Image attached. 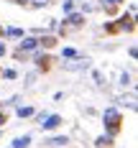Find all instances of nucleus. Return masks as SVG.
Returning a JSON list of instances; mask_svg holds the SVG:
<instances>
[{
  "mask_svg": "<svg viewBox=\"0 0 138 148\" xmlns=\"http://www.w3.org/2000/svg\"><path fill=\"white\" fill-rule=\"evenodd\" d=\"M102 120H105V128H107V133H110V135L118 133V128H120V112H118L115 107H107L105 115H102Z\"/></svg>",
  "mask_w": 138,
  "mask_h": 148,
  "instance_id": "obj_1",
  "label": "nucleus"
},
{
  "mask_svg": "<svg viewBox=\"0 0 138 148\" xmlns=\"http://www.w3.org/2000/svg\"><path fill=\"white\" fill-rule=\"evenodd\" d=\"M64 69H67V72H87V69H90V59H84V56H72V61H64Z\"/></svg>",
  "mask_w": 138,
  "mask_h": 148,
  "instance_id": "obj_2",
  "label": "nucleus"
},
{
  "mask_svg": "<svg viewBox=\"0 0 138 148\" xmlns=\"http://www.w3.org/2000/svg\"><path fill=\"white\" fill-rule=\"evenodd\" d=\"M61 123H64V120H61V115H46L38 125H41V130H56Z\"/></svg>",
  "mask_w": 138,
  "mask_h": 148,
  "instance_id": "obj_3",
  "label": "nucleus"
},
{
  "mask_svg": "<svg viewBox=\"0 0 138 148\" xmlns=\"http://www.w3.org/2000/svg\"><path fill=\"white\" fill-rule=\"evenodd\" d=\"M82 23H84V13H67L64 18V26H72V28L82 26Z\"/></svg>",
  "mask_w": 138,
  "mask_h": 148,
  "instance_id": "obj_4",
  "label": "nucleus"
},
{
  "mask_svg": "<svg viewBox=\"0 0 138 148\" xmlns=\"http://www.w3.org/2000/svg\"><path fill=\"white\" fill-rule=\"evenodd\" d=\"M38 38H36V36H28V38H23V41H21V51H33V49H38Z\"/></svg>",
  "mask_w": 138,
  "mask_h": 148,
  "instance_id": "obj_5",
  "label": "nucleus"
},
{
  "mask_svg": "<svg viewBox=\"0 0 138 148\" xmlns=\"http://www.w3.org/2000/svg\"><path fill=\"white\" fill-rule=\"evenodd\" d=\"M31 140H33V138H31V133L18 135V138L13 140V146H10V148H28V146H31Z\"/></svg>",
  "mask_w": 138,
  "mask_h": 148,
  "instance_id": "obj_6",
  "label": "nucleus"
},
{
  "mask_svg": "<svg viewBox=\"0 0 138 148\" xmlns=\"http://www.w3.org/2000/svg\"><path fill=\"white\" fill-rule=\"evenodd\" d=\"M95 148H113V135H100L97 140H95Z\"/></svg>",
  "mask_w": 138,
  "mask_h": 148,
  "instance_id": "obj_7",
  "label": "nucleus"
},
{
  "mask_svg": "<svg viewBox=\"0 0 138 148\" xmlns=\"http://www.w3.org/2000/svg\"><path fill=\"white\" fill-rule=\"evenodd\" d=\"M46 143H49V146H54V148H59V146H67V143H69V138H67V135H54V138H49Z\"/></svg>",
  "mask_w": 138,
  "mask_h": 148,
  "instance_id": "obj_8",
  "label": "nucleus"
},
{
  "mask_svg": "<svg viewBox=\"0 0 138 148\" xmlns=\"http://www.w3.org/2000/svg\"><path fill=\"white\" fill-rule=\"evenodd\" d=\"M118 102H120V105H125V107H130V110H136V107H138V105H136V95H128V97L123 95Z\"/></svg>",
  "mask_w": 138,
  "mask_h": 148,
  "instance_id": "obj_9",
  "label": "nucleus"
},
{
  "mask_svg": "<svg viewBox=\"0 0 138 148\" xmlns=\"http://www.w3.org/2000/svg\"><path fill=\"white\" fill-rule=\"evenodd\" d=\"M120 23H118V28H123V31H130L133 28V21H130V15H123V18H118Z\"/></svg>",
  "mask_w": 138,
  "mask_h": 148,
  "instance_id": "obj_10",
  "label": "nucleus"
},
{
  "mask_svg": "<svg viewBox=\"0 0 138 148\" xmlns=\"http://www.w3.org/2000/svg\"><path fill=\"white\" fill-rule=\"evenodd\" d=\"M15 115H18V118H31V115H33V107H18Z\"/></svg>",
  "mask_w": 138,
  "mask_h": 148,
  "instance_id": "obj_11",
  "label": "nucleus"
},
{
  "mask_svg": "<svg viewBox=\"0 0 138 148\" xmlns=\"http://www.w3.org/2000/svg\"><path fill=\"white\" fill-rule=\"evenodd\" d=\"M130 84H133V77H130L128 72H123L120 74V87H130Z\"/></svg>",
  "mask_w": 138,
  "mask_h": 148,
  "instance_id": "obj_12",
  "label": "nucleus"
},
{
  "mask_svg": "<svg viewBox=\"0 0 138 148\" xmlns=\"http://www.w3.org/2000/svg\"><path fill=\"white\" fill-rule=\"evenodd\" d=\"M5 36H10V38H23V31H21V28H8V31H5Z\"/></svg>",
  "mask_w": 138,
  "mask_h": 148,
  "instance_id": "obj_13",
  "label": "nucleus"
},
{
  "mask_svg": "<svg viewBox=\"0 0 138 148\" xmlns=\"http://www.w3.org/2000/svg\"><path fill=\"white\" fill-rule=\"evenodd\" d=\"M28 5H31V8H46L49 0H28Z\"/></svg>",
  "mask_w": 138,
  "mask_h": 148,
  "instance_id": "obj_14",
  "label": "nucleus"
},
{
  "mask_svg": "<svg viewBox=\"0 0 138 148\" xmlns=\"http://www.w3.org/2000/svg\"><path fill=\"white\" fill-rule=\"evenodd\" d=\"M72 56H77V51H74V49H69V46H67V49L61 51V59H72Z\"/></svg>",
  "mask_w": 138,
  "mask_h": 148,
  "instance_id": "obj_15",
  "label": "nucleus"
},
{
  "mask_svg": "<svg viewBox=\"0 0 138 148\" xmlns=\"http://www.w3.org/2000/svg\"><path fill=\"white\" fill-rule=\"evenodd\" d=\"M61 8H64V13H72V10H74V0H64Z\"/></svg>",
  "mask_w": 138,
  "mask_h": 148,
  "instance_id": "obj_16",
  "label": "nucleus"
},
{
  "mask_svg": "<svg viewBox=\"0 0 138 148\" xmlns=\"http://www.w3.org/2000/svg\"><path fill=\"white\" fill-rule=\"evenodd\" d=\"M123 0H102V5H105L107 10H110V8H113V5H120Z\"/></svg>",
  "mask_w": 138,
  "mask_h": 148,
  "instance_id": "obj_17",
  "label": "nucleus"
},
{
  "mask_svg": "<svg viewBox=\"0 0 138 148\" xmlns=\"http://www.w3.org/2000/svg\"><path fill=\"white\" fill-rule=\"evenodd\" d=\"M33 82H36V74L31 72V74H28V77H26V87H33Z\"/></svg>",
  "mask_w": 138,
  "mask_h": 148,
  "instance_id": "obj_18",
  "label": "nucleus"
},
{
  "mask_svg": "<svg viewBox=\"0 0 138 148\" xmlns=\"http://www.w3.org/2000/svg\"><path fill=\"white\" fill-rule=\"evenodd\" d=\"M3 77H5V79H15V69H5Z\"/></svg>",
  "mask_w": 138,
  "mask_h": 148,
  "instance_id": "obj_19",
  "label": "nucleus"
},
{
  "mask_svg": "<svg viewBox=\"0 0 138 148\" xmlns=\"http://www.w3.org/2000/svg\"><path fill=\"white\" fill-rule=\"evenodd\" d=\"M92 77H95V82H97V84H102V82H105V79H102V74H100V72H92Z\"/></svg>",
  "mask_w": 138,
  "mask_h": 148,
  "instance_id": "obj_20",
  "label": "nucleus"
},
{
  "mask_svg": "<svg viewBox=\"0 0 138 148\" xmlns=\"http://www.w3.org/2000/svg\"><path fill=\"white\" fill-rule=\"evenodd\" d=\"M128 54H130V59H136V56H138V49H136V46H130V49H128Z\"/></svg>",
  "mask_w": 138,
  "mask_h": 148,
  "instance_id": "obj_21",
  "label": "nucleus"
},
{
  "mask_svg": "<svg viewBox=\"0 0 138 148\" xmlns=\"http://www.w3.org/2000/svg\"><path fill=\"white\" fill-rule=\"evenodd\" d=\"M0 56H5V44L0 41Z\"/></svg>",
  "mask_w": 138,
  "mask_h": 148,
  "instance_id": "obj_22",
  "label": "nucleus"
},
{
  "mask_svg": "<svg viewBox=\"0 0 138 148\" xmlns=\"http://www.w3.org/2000/svg\"><path fill=\"white\" fill-rule=\"evenodd\" d=\"M3 123H5V115H3V110H0V125H3Z\"/></svg>",
  "mask_w": 138,
  "mask_h": 148,
  "instance_id": "obj_23",
  "label": "nucleus"
},
{
  "mask_svg": "<svg viewBox=\"0 0 138 148\" xmlns=\"http://www.w3.org/2000/svg\"><path fill=\"white\" fill-rule=\"evenodd\" d=\"M15 3H21V5H28V0H15Z\"/></svg>",
  "mask_w": 138,
  "mask_h": 148,
  "instance_id": "obj_24",
  "label": "nucleus"
},
{
  "mask_svg": "<svg viewBox=\"0 0 138 148\" xmlns=\"http://www.w3.org/2000/svg\"><path fill=\"white\" fill-rule=\"evenodd\" d=\"M0 36H3V26H0Z\"/></svg>",
  "mask_w": 138,
  "mask_h": 148,
  "instance_id": "obj_25",
  "label": "nucleus"
},
{
  "mask_svg": "<svg viewBox=\"0 0 138 148\" xmlns=\"http://www.w3.org/2000/svg\"><path fill=\"white\" fill-rule=\"evenodd\" d=\"M0 138H3V130H0Z\"/></svg>",
  "mask_w": 138,
  "mask_h": 148,
  "instance_id": "obj_26",
  "label": "nucleus"
}]
</instances>
